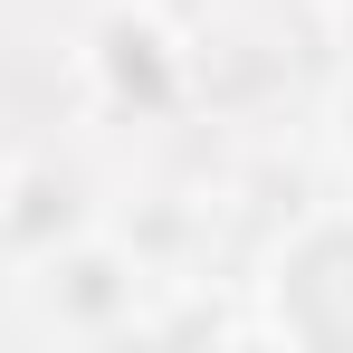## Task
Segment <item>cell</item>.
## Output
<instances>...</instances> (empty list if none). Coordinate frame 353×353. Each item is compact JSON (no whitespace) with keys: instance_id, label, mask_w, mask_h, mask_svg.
<instances>
[{"instance_id":"1","label":"cell","mask_w":353,"mask_h":353,"mask_svg":"<svg viewBox=\"0 0 353 353\" xmlns=\"http://www.w3.org/2000/svg\"><path fill=\"white\" fill-rule=\"evenodd\" d=\"M315 296H334V315H315V344H353V220H315L296 248H277V325Z\"/></svg>"},{"instance_id":"2","label":"cell","mask_w":353,"mask_h":353,"mask_svg":"<svg viewBox=\"0 0 353 353\" xmlns=\"http://www.w3.org/2000/svg\"><path fill=\"white\" fill-rule=\"evenodd\" d=\"M96 67H105V86L134 96V77H143V105H163L181 86V58H172V29L153 19V10H115L105 29H96Z\"/></svg>"}]
</instances>
